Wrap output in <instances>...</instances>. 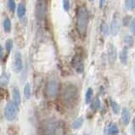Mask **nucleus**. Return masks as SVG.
Returning <instances> with one entry per match:
<instances>
[{"label":"nucleus","instance_id":"obj_27","mask_svg":"<svg viewBox=\"0 0 135 135\" xmlns=\"http://www.w3.org/2000/svg\"><path fill=\"white\" fill-rule=\"evenodd\" d=\"M8 8H9V9L11 11V12H13L15 9V3L14 0H9L8 1Z\"/></svg>","mask_w":135,"mask_h":135},{"label":"nucleus","instance_id":"obj_3","mask_svg":"<svg viewBox=\"0 0 135 135\" xmlns=\"http://www.w3.org/2000/svg\"><path fill=\"white\" fill-rule=\"evenodd\" d=\"M44 134L45 135H65V123L62 121L49 122L45 126Z\"/></svg>","mask_w":135,"mask_h":135},{"label":"nucleus","instance_id":"obj_1","mask_svg":"<svg viewBox=\"0 0 135 135\" xmlns=\"http://www.w3.org/2000/svg\"><path fill=\"white\" fill-rule=\"evenodd\" d=\"M62 99L67 107H74L78 99V88L71 83L65 84L62 90Z\"/></svg>","mask_w":135,"mask_h":135},{"label":"nucleus","instance_id":"obj_14","mask_svg":"<svg viewBox=\"0 0 135 135\" xmlns=\"http://www.w3.org/2000/svg\"><path fill=\"white\" fill-rule=\"evenodd\" d=\"M120 60L123 65L128 63V48L125 47L120 53Z\"/></svg>","mask_w":135,"mask_h":135},{"label":"nucleus","instance_id":"obj_35","mask_svg":"<svg viewBox=\"0 0 135 135\" xmlns=\"http://www.w3.org/2000/svg\"><path fill=\"white\" fill-rule=\"evenodd\" d=\"M72 135H75V134H72Z\"/></svg>","mask_w":135,"mask_h":135},{"label":"nucleus","instance_id":"obj_25","mask_svg":"<svg viewBox=\"0 0 135 135\" xmlns=\"http://www.w3.org/2000/svg\"><path fill=\"white\" fill-rule=\"evenodd\" d=\"M125 5L128 9L132 10L135 9V0H126Z\"/></svg>","mask_w":135,"mask_h":135},{"label":"nucleus","instance_id":"obj_7","mask_svg":"<svg viewBox=\"0 0 135 135\" xmlns=\"http://www.w3.org/2000/svg\"><path fill=\"white\" fill-rule=\"evenodd\" d=\"M71 65L78 73H83L84 71V65L82 56L79 55H76L71 60Z\"/></svg>","mask_w":135,"mask_h":135},{"label":"nucleus","instance_id":"obj_32","mask_svg":"<svg viewBox=\"0 0 135 135\" xmlns=\"http://www.w3.org/2000/svg\"><path fill=\"white\" fill-rule=\"evenodd\" d=\"M3 48H2V46H0V60L2 59V57H3Z\"/></svg>","mask_w":135,"mask_h":135},{"label":"nucleus","instance_id":"obj_19","mask_svg":"<svg viewBox=\"0 0 135 135\" xmlns=\"http://www.w3.org/2000/svg\"><path fill=\"white\" fill-rule=\"evenodd\" d=\"M9 82V76L6 74V73H3V74L0 76V85H7Z\"/></svg>","mask_w":135,"mask_h":135},{"label":"nucleus","instance_id":"obj_34","mask_svg":"<svg viewBox=\"0 0 135 135\" xmlns=\"http://www.w3.org/2000/svg\"><path fill=\"white\" fill-rule=\"evenodd\" d=\"M85 135H88V134H85Z\"/></svg>","mask_w":135,"mask_h":135},{"label":"nucleus","instance_id":"obj_31","mask_svg":"<svg viewBox=\"0 0 135 135\" xmlns=\"http://www.w3.org/2000/svg\"><path fill=\"white\" fill-rule=\"evenodd\" d=\"M105 1L106 0H99V7L100 8H103L104 4L105 3Z\"/></svg>","mask_w":135,"mask_h":135},{"label":"nucleus","instance_id":"obj_18","mask_svg":"<svg viewBox=\"0 0 135 135\" xmlns=\"http://www.w3.org/2000/svg\"><path fill=\"white\" fill-rule=\"evenodd\" d=\"M100 108V100L99 97H96L91 104V109L93 110H97Z\"/></svg>","mask_w":135,"mask_h":135},{"label":"nucleus","instance_id":"obj_4","mask_svg":"<svg viewBox=\"0 0 135 135\" xmlns=\"http://www.w3.org/2000/svg\"><path fill=\"white\" fill-rule=\"evenodd\" d=\"M60 91V83L59 81L55 78H49L47 84H46L45 94L49 99H55L59 94Z\"/></svg>","mask_w":135,"mask_h":135},{"label":"nucleus","instance_id":"obj_12","mask_svg":"<svg viewBox=\"0 0 135 135\" xmlns=\"http://www.w3.org/2000/svg\"><path fill=\"white\" fill-rule=\"evenodd\" d=\"M131 120V115L128 108H123L122 110V122L124 126L129 124Z\"/></svg>","mask_w":135,"mask_h":135},{"label":"nucleus","instance_id":"obj_29","mask_svg":"<svg viewBox=\"0 0 135 135\" xmlns=\"http://www.w3.org/2000/svg\"><path fill=\"white\" fill-rule=\"evenodd\" d=\"M130 31H131V32L133 33V35L135 36V18L133 19L132 21H131V24H130Z\"/></svg>","mask_w":135,"mask_h":135},{"label":"nucleus","instance_id":"obj_5","mask_svg":"<svg viewBox=\"0 0 135 135\" xmlns=\"http://www.w3.org/2000/svg\"><path fill=\"white\" fill-rule=\"evenodd\" d=\"M18 114V105L14 101H10L4 108V117L7 121H14Z\"/></svg>","mask_w":135,"mask_h":135},{"label":"nucleus","instance_id":"obj_30","mask_svg":"<svg viewBox=\"0 0 135 135\" xmlns=\"http://www.w3.org/2000/svg\"><path fill=\"white\" fill-rule=\"evenodd\" d=\"M132 21H131V17L129 16V15H127V16H125L124 18H123V25H124L125 26H128L129 24V22H131Z\"/></svg>","mask_w":135,"mask_h":135},{"label":"nucleus","instance_id":"obj_24","mask_svg":"<svg viewBox=\"0 0 135 135\" xmlns=\"http://www.w3.org/2000/svg\"><path fill=\"white\" fill-rule=\"evenodd\" d=\"M101 32L105 36H108V35H109V33H110L109 26H108V25L105 22L102 23V25H101Z\"/></svg>","mask_w":135,"mask_h":135},{"label":"nucleus","instance_id":"obj_22","mask_svg":"<svg viewBox=\"0 0 135 135\" xmlns=\"http://www.w3.org/2000/svg\"><path fill=\"white\" fill-rule=\"evenodd\" d=\"M24 96L26 99L31 98V86L29 83H26L24 88Z\"/></svg>","mask_w":135,"mask_h":135},{"label":"nucleus","instance_id":"obj_8","mask_svg":"<svg viewBox=\"0 0 135 135\" xmlns=\"http://www.w3.org/2000/svg\"><path fill=\"white\" fill-rule=\"evenodd\" d=\"M14 68L16 72H20L22 69V59L20 52H16L15 54V60H14Z\"/></svg>","mask_w":135,"mask_h":135},{"label":"nucleus","instance_id":"obj_20","mask_svg":"<svg viewBox=\"0 0 135 135\" xmlns=\"http://www.w3.org/2000/svg\"><path fill=\"white\" fill-rule=\"evenodd\" d=\"M124 42H125V44L127 45V47H133V44H134V40H133V37L132 36H126L125 38H124Z\"/></svg>","mask_w":135,"mask_h":135},{"label":"nucleus","instance_id":"obj_11","mask_svg":"<svg viewBox=\"0 0 135 135\" xmlns=\"http://www.w3.org/2000/svg\"><path fill=\"white\" fill-rule=\"evenodd\" d=\"M118 133H119V129L117 125L115 123L111 122L107 126L105 135H117Z\"/></svg>","mask_w":135,"mask_h":135},{"label":"nucleus","instance_id":"obj_2","mask_svg":"<svg viewBox=\"0 0 135 135\" xmlns=\"http://www.w3.org/2000/svg\"><path fill=\"white\" fill-rule=\"evenodd\" d=\"M88 21H89V15H88V9L85 7H80L76 13V27L81 35H85Z\"/></svg>","mask_w":135,"mask_h":135},{"label":"nucleus","instance_id":"obj_10","mask_svg":"<svg viewBox=\"0 0 135 135\" xmlns=\"http://www.w3.org/2000/svg\"><path fill=\"white\" fill-rule=\"evenodd\" d=\"M108 58L110 63H114L117 60V49L113 44H109L108 46Z\"/></svg>","mask_w":135,"mask_h":135},{"label":"nucleus","instance_id":"obj_21","mask_svg":"<svg viewBox=\"0 0 135 135\" xmlns=\"http://www.w3.org/2000/svg\"><path fill=\"white\" fill-rule=\"evenodd\" d=\"M93 93H94V91H93V89L91 88H89L87 90L86 94H85V103L86 104H89L90 103L92 97H93Z\"/></svg>","mask_w":135,"mask_h":135},{"label":"nucleus","instance_id":"obj_9","mask_svg":"<svg viewBox=\"0 0 135 135\" xmlns=\"http://www.w3.org/2000/svg\"><path fill=\"white\" fill-rule=\"evenodd\" d=\"M119 31H120V21L117 16H115L110 24V32L113 36H115L119 32Z\"/></svg>","mask_w":135,"mask_h":135},{"label":"nucleus","instance_id":"obj_26","mask_svg":"<svg viewBox=\"0 0 135 135\" xmlns=\"http://www.w3.org/2000/svg\"><path fill=\"white\" fill-rule=\"evenodd\" d=\"M5 47H6V50L8 53H9L11 51V49L13 48V41L11 39H8L6 41V44H5Z\"/></svg>","mask_w":135,"mask_h":135},{"label":"nucleus","instance_id":"obj_15","mask_svg":"<svg viewBox=\"0 0 135 135\" xmlns=\"http://www.w3.org/2000/svg\"><path fill=\"white\" fill-rule=\"evenodd\" d=\"M110 107H111V110H112L114 114L118 115L119 113H120V105L112 99L110 100Z\"/></svg>","mask_w":135,"mask_h":135},{"label":"nucleus","instance_id":"obj_23","mask_svg":"<svg viewBox=\"0 0 135 135\" xmlns=\"http://www.w3.org/2000/svg\"><path fill=\"white\" fill-rule=\"evenodd\" d=\"M3 28L6 32H9L11 30V22L9 19H5L3 21Z\"/></svg>","mask_w":135,"mask_h":135},{"label":"nucleus","instance_id":"obj_17","mask_svg":"<svg viewBox=\"0 0 135 135\" xmlns=\"http://www.w3.org/2000/svg\"><path fill=\"white\" fill-rule=\"evenodd\" d=\"M83 123V117H78V119H76V120L73 122L72 123V128L73 129H78L80 128L81 127H82Z\"/></svg>","mask_w":135,"mask_h":135},{"label":"nucleus","instance_id":"obj_16","mask_svg":"<svg viewBox=\"0 0 135 135\" xmlns=\"http://www.w3.org/2000/svg\"><path fill=\"white\" fill-rule=\"evenodd\" d=\"M17 15L20 18H22L26 15V6L24 3H20L17 9Z\"/></svg>","mask_w":135,"mask_h":135},{"label":"nucleus","instance_id":"obj_13","mask_svg":"<svg viewBox=\"0 0 135 135\" xmlns=\"http://www.w3.org/2000/svg\"><path fill=\"white\" fill-rule=\"evenodd\" d=\"M12 95H13V99L14 102L16 104L19 106L21 105V94L20 91L17 88H13V92H12Z\"/></svg>","mask_w":135,"mask_h":135},{"label":"nucleus","instance_id":"obj_33","mask_svg":"<svg viewBox=\"0 0 135 135\" xmlns=\"http://www.w3.org/2000/svg\"><path fill=\"white\" fill-rule=\"evenodd\" d=\"M89 1H90V2H93V1H94V0H89Z\"/></svg>","mask_w":135,"mask_h":135},{"label":"nucleus","instance_id":"obj_6","mask_svg":"<svg viewBox=\"0 0 135 135\" xmlns=\"http://www.w3.org/2000/svg\"><path fill=\"white\" fill-rule=\"evenodd\" d=\"M47 11V3L46 0H37L35 9V16L37 20L43 21Z\"/></svg>","mask_w":135,"mask_h":135},{"label":"nucleus","instance_id":"obj_28","mask_svg":"<svg viewBox=\"0 0 135 135\" xmlns=\"http://www.w3.org/2000/svg\"><path fill=\"white\" fill-rule=\"evenodd\" d=\"M63 1V8L65 11H68L70 9V0H62Z\"/></svg>","mask_w":135,"mask_h":135}]
</instances>
